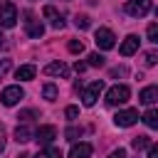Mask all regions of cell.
<instances>
[{"mask_svg":"<svg viewBox=\"0 0 158 158\" xmlns=\"http://www.w3.org/2000/svg\"><path fill=\"white\" fill-rule=\"evenodd\" d=\"M128 96H131V89L126 84H116V86H111L106 91V104L109 106H121V104L128 101Z\"/></svg>","mask_w":158,"mask_h":158,"instance_id":"6da1fadb","label":"cell"},{"mask_svg":"<svg viewBox=\"0 0 158 158\" xmlns=\"http://www.w3.org/2000/svg\"><path fill=\"white\" fill-rule=\"evenodd\" d=\"M153 7V0H126V12L131 17H146Z\"/></svg>","mask_w":158,"mask_h":158,"instance_id":"7a4b0ae2","label":"cell"},{"mask_svg":"<svg viewBox=\"0 0 158 158\" xmlns=\"http://www.w3.org/2000/svg\"><path fill=\"white\" fill-rule=\"evenodd\" d=\"M94 42H96L99 49H114L116 47V37H114V32L109 27H99L96 35H94Z\"/></svg>","mask_w":158,"mask_h":158,"instance_id":"3957f363","label":"cell"},{"mask_svg":"<svg viewBox=\"0 0 158 158\" xmlns=\"http://www.w3.org/2000/svg\"><path fill=\"white\" fill-rule=\"evenodd\" d=\"M101 91H104V81H101V79L91 81V84H89V86L84 89V94H81V101H84V106H94Z\"/></svg>","mask_w":158,"mask_h":158,"instance_id":"277c9868","label":"cell"},{"mask_svg":"<svg viewBox=\"0 0 158 158\" xmlns=\"http://www.w3.org/2000/svg\"><path fill=\"white\" fill-rule=\"evenodd\" d=\"M22 96H25L22 86H20V84H15V86H5V89H2V94H0V101H2L5 106H15V104H17Z\"/></svg>","mask_w":158,"mask_h":158,"instance_id":"5b68a950","label":"cell"},{"mask_svg":"<svg viewBox=\"0 0 158 158\" xmlns=\"http://www.w3.org/2000/svg\"><path fill=\"white\" fill-rule=\"evenodd\" d=\"M17 22V7L12 2H5L0 7V27H15Z\"/></svg>","mask_w":158,"mask_h":158,"instance_id":"8992f818","label":"cell"},{"mask_svg":"<svg viewBox=\"0 0 158 158\" xmlns=\"http://www.w3.org/2000/svg\"><path fill=\"white\" fill-rule=\"evenodd\" d=\"M136 121H138V111H136V109H123V111H118V114L114 116V123L121 126V128H128V126H133Z\"/></svg>","mask_w":158,"mask_h":158,"instance_id":"52a82bcc","label":"cell"},{"mask_svg":"<svg viewBox=\"0 0 158 158\" xmlns=\"http://www.w3.org/2000/svg\"><path fill=\"white\" fill-rule=\"evenodd\" d=\"M32 138H35L40 146H49V143L57 138V128H54V126H40Z\"/></svg>","mask_w":158,"mask_h":158,"instance_id":"ba28073f","label":"cell"},{"mask_svg":"<svg viewBox=\"0 0 158 158\" xmlns=\"http://www.w3.org/2000/svg\"><path fill=\"white\" fill-rule=\"evenodd\" d=\"M47 77H69V67L64 62H49L44 69H42Z\"/></svg>","mask_w":158,"mask_h":158,"instance_id":"9c48e42d","label":"cell"},{"mask_svg":"<svg viewBox=\"0 0 158 158\" xmlns=\"http://www.w3.org/2000/svg\"><path fill=\"white\" fill-rule=\"evenodd\" d=\"M118 52H121L123 57H131L133 52H138V37H136V35H128V37H126V40L121 42Z\"/></svg>","mask_w":158,"mask_h":158,"instance_id":"30bf717a","label":"cell"},{"mask_svg":"<svg viewBox=\"0 0 158 158\" xmlns=\"http://www.w3.org/2000/svg\"><path fill=\"white\" fill-rule=\"evenodd\" d=\"M35 74H37L35 64H22L15 69V79H20V81H30V79H35Z\"/></svg>","mask_w":158,"mask_h":158,"instance_id":"8fae6325","label":"cell"},{"mask_svg":"<svg viewBox=\"0 0 158 158\" xmlns=\"http://www.w3.org/2000/svg\"><path fill=\"white\" fill-rule=\"evenodd\" d=\"M91 143H74L72 151H69V158H89L91 156Z\"/></svg>","mask_w":158,"mask_h":158,"instance_id":"7c38bea8","label":"cell"},{"mask_svg":"<svg viewBox=\"0 0 158 158\" xmlns=\"http://www.w3.org/2000/svg\"><path fill=\"white\" fill-rule=\"evenodd\" d=\"M42 15L52 20V27H57V30H62V27H64V20H62V15H59V12H57L52 5H47V7L42 10Z\"/></svg>","mask_w":158,"mask_h":158,"instance_id":"4fadbf2b","label":"cell"},{"mask_svg":"<svg viewBox=\"0 0 158 158\" xmlns=\"http://www.w3.org/2000/svg\"><path fill=\"white\" fill-rule=\"evenodd\" d=\"M156 99H158V86H153V84L146 86V89L138 94V101H141V104H148V106H151Z\"/></svg>","mask_w":158,"mask_h":158,"instance_id":"5bb4252c","label":"cell"},{"mask_svg":"<svg viewBox=\"0 0 158 158\" xmlns=\"http://www.w3.org/2000/svg\"><path fill=\"white\" fill-rule=\"evenodd\" d=\"M32 136H35V131L30 126H25V123L15 128V141L17 143H27V141H32Z\"/></svg>","mask_w":158,"mask_h":158,"instance_id":"9a60e30c","label":"cell"},{"mask_svg":"<svg viewBox=\"0 0 158 158\" xmlns=\"http://www.w3.org/2000/svg\"><path fill=\"white\" fill-rule=\"evenodd\" d=\"M27 35L32 37V40H40L42 35H44V25L37 20V22H27Z\"/></svg>","mask_w":158,"mask_h":158,"instance_id":"2e32d148","label":"cell"},{"mask_svg":"<svg viewBox=\"0 0 158 158\" xmlns=\"http://www.w3.org/2000/svg\"><path fill=\"white\" fill-rule=\"evenodd\" d=\"M143 123H146L148 128H158V111H156V109H148V111L143 114Z\"/></svg>","mask_w":158,"mask_h":158,"instance_id":"e0dca14e","label":"cell"},{"mask_svg":"<svg viewBox=\"0 0 158 158\" xmlns=\"http://www.w3.org/2000/svg\"><path fill=\"white\" fill-rule=\"evenodd\" d=\"M35 158H62V151H59L57 146H47V148H42Z\"/></svg>","mask_w":158,"mask_h":158,"instance_id":"ac0fdd59","label":"cell"},{"mask_svg":"<svg viewBox=\"0 0 158 158\" xmlns=\"http://www.w3.org/2000/svg\"><path fill=\"white\" fill-rule=\"evenodd\" d=\"M151 143H153V141H151V138H148V136H136V138H133V141H131V146H133V148H136V151H143V148H148V146H151Z\"/></svg>","mask_w":158,"mask_h":158,"instance_id":"d6986e66","label":"cell"},{"mask_svg":"<svg viewBox=\"0 0 158 158\" xmlns=\"http://www.w3.org/2000/svg\"><path fill=\"white\" fill-rule=\"evenodd\" d=\"M74 25H77L79 30H89V27H91V20H89V15H77V17H74Z\"/></svg>","mask_w":158,"mask_h":158,"instance_id":"ffe728a7","label":"cell"},{"mask_svg":"<svg viewBox=\"0 0 158 158\" xmlns=\"http://www.w3.org/2000/svg\"><path fill=\"white\" fill-rule=\"evenodd\" d=\"M67 49H69L72 54H81V52H84V42H81V40H69Z\"/></svg>","mask_w":158,"mask_h":158,"instance_id":"44dd1931","label":"cell"},{"mask_svg":"<svg viewBox=\"0 0 158 158\" xmlns=\"http://www.w3.org/2000/svg\"><path fill=\"white\" fill-rule=\"evenodd\" d=\"M86 59H89V67H104V64H106V59H104L99 52H91Z\"/></svg>","mask_w":158,"mask_h":158,"instance_id":"7402d4cb","label":"cell"},{"mask_svg":"<svg viewBox=\"0 0 158 158\" xmlns=\"http://www.w3.org/2000/svg\"><path fill=\"white\" fill-rule=\"evenodd\" d=\"M42 96H44L47 101H54V99H57V86H54V84H44Z\"/></svg>","mask_w":158,"mask_h":158,"instance_id":"603a6c76","label":"cell"},{"mask_svg":"<svg viewBox=\"0 0 158 158\" xmlns=\"http://www.w3.org/2000/svg\"><path fill=\"white\" fill-rule=\"evenodd\" d=\"M143 62H146L148 67H153V64L158 62V52H156V49H151V52H146V54H143Z\"/></svg>","mask_w":158,"mask_h":158,"instance_id":"cb8c5ba5","label":"cell"},{"mask_svg":"<svg viewBox=\"0 0 158 158\" xmlns=\"http://www.w3.org/2000/svg\"><path fill=\"white\" fill-rule=\"evenodd\" d=\"M35 116H37V111H35V109H25V111H20V114H17V118H20V121H32Z\"/></svg>","mask_w":158,"mask_h":158,"instance_id":"d4e9b609","label":"cell"},{"mask_svg":"<svg viewBox=\"0 0 158 158\" xmlns=\"http://www.w3.org/2000/svg\"><path fill=\"white\" fill-rule=\"evenodd\" d=\"M64 136H67L69 141H77V138L81 136V128H77V126H69V128L64 131Z\"/></svg>","mask_w":158,"mask_h":158,"instance_id":"484cf974","label":"cell"},{"mask_svg":"<svg viewBox=\"0 0 158 158\" xmlns=\"http://www.w3.org/2000/svg\"><path fill=\"white\" fill-rule=\"evenodd\" d=\"M64 116H67L69 121L79 118V106H67V109H64Z\"/></svg>","mask_w":158,"mask_h":158,"instance_id":"4316f807","label":"cell"},{"mask_svg":"<svg viewBox=\"0 0 158 158\" xmlns=\"http://www.w3.org/2000/svg\"><path fill=\"white\" fill-rule=\"evenodd\" d=\"M148 40H151V42H158V25H156V22L148 25Z\"/></svg>","mask_w":158,"mask_h":158,"instance_id":"83f0119b","label":"cell"},{"mask_svg":"<svg viewBox=\"0 0 158 158\" xmlns=\"http://www.w3.org/2000/svg\"><path fill=\"white\" fill-rule=\"evenodd\" d=\"M126 74H128L126 67H116V69H111V77H126Z\"/></svg>","mask_w":158,"mask_h":158,"instance_id":"f1b7e54d","label":"cell"},{"mask_svg":"<svg viewBox=\"0 0 158 158\" xmlns=\"http://www.w3.org/2000/svg\"><path fill=\"white\" fill-rule=\"evenodd\" d=\"M148 158H158V146H156V143L148 146Z\"/></svg>","mask_w":158,"mask_h":158,"instance_id":"f546056e","label":"cell"},{"mask_svg":"<svg viewBox=\"0 0 158 158\" xmlns=\"http://www.w3.org/2000/svg\"><path fill=\"white\" fill-rule=\"evenodd\" d=\"M7 69H10V59H0V77H2Z\"/></svg>","mask_w":158,"mask_h":158,"instance_id":"4dcf8cb0","label":"cell"},{"mask_svg":"<svg viewBox=\"0 0 158 158\" xmlns=\"http://www.w3.org/2000/svg\"><path fill=\"white\" fill-rule=\"evenodd\" d=\"M109 158H126V151H123V148H116V151H111Z\"/></svg>","mask_w":158,"mask_h":158,"instance_id":"1f68e13d","label":"cell"},{"mask_svg":"<svg viewBox=\"0 0 158 158\" xmlns=\"http://www.w3.org/2000/svg\"><path fill=\"white\" fill-rule=\"evenodd\" d=\"M74 69H77V72H79V74H81V72H84V69H86V64H84V62H77V64H74Z\"/></svg>","mask_w":158,"mask_h":158,"instance_id":"d6a6232c","label":"cell"},{"mask_svg":"<svg viewBox=\"0 0 158 158\" xmlns=\"http://www.w3.org/2000/svg\"><path fill=\"white\" fill-rule=\"evenodd\" d=\"M17 158H30V153H20V156H17Z\"/></svg>","mask_w":158,"mask_h":158,"instance_id":"836d02e7","label":"cell"},{"mask_svg":"<svg viewBox=\"0 0 158 158\" xmlns=\"http://www.w3.org/2000/svg\"><path fill=\"white\" fill-rule=\"evenodd\" d=\"M2 40H5V37H2V32H0V44H2Z\"/></svg>","mask_w":158,"mask_h":158,"instance_id":"e575fe53","label":"cell"}]
</instances>
